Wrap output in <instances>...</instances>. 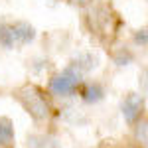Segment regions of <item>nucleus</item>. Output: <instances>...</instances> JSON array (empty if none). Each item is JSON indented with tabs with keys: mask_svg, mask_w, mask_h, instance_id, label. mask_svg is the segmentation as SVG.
Here are the masks:
<instances>
[{
	"mask_svg": "<svg viewBox=\"0 0 148 148\" xmlns=\"http://www.w3.org/2000/svg\"><path fill=\"white\" fill-rule=\"evenodd\" d=\"M36 30L32 24L28 22H0V44L4 47H16V46H26L34 42Z\"/></svg>",
	"mask_w": 148,
	"mask_h": 148,
	"instance_id": "obj_1",
	"label": "nucleus"
},
{
	"mask_svg": "<svg viewBox=\"0 0 148 148\" xmlns=\"http://www.w3.org/2000/svg\"><path fill=\"white\" fill-rule=\"evenodd\" d=\"M79 81H81V73L69 65V67H65L59 75H56V77L51 79L49 87H51V91L56 93V95L67 97V95H71V93L77 89Z\"/></svg>",
	"mask_w": 148,
	"mask_h": 148,
	"instance_id": "obj_2",
	"label": "nucleus"
},
{
	"mask_svg": "<svg viewBox=\"0 0 148 148\" xmlns=\"http://www.w3.org/2000/svg\"><path fill=\"white\" fill-rule=\"evenodd\" d=\"M20 99H22V105L26 107V111L32 114L34 119H46L47 116V105L46 101L38 95L36 91H24L20 95Z\"/></svg>",
	"mask_w": 148,
	"mask_h": 148,
	"instance_id": "obj_3",
	"label": "nucleus"
},
{
	"mask_svg": "<svg viewBox=\"0 0 148 148\" xmlns=\"http://www.w3.org/2000/svg\"><path fill=\"white\" fill-rule=\"evenodd\" d=\"M97 65H99V56H97V53H93V51H83V53H77V56L71 59V67L77 69L79 73L93 71Z\"/></svg>",
	"mask_w": 148,
	"mask_h": 148,
	"instance_id": "obj_4",
	"label": "nucleus"
},
{
	"mask_svg": "<svg viewBox=\"0 0 148 148\" xmlns=\"http://www.w3.org/2000/svg\"><path fill=\"white\" fill-rule=\"evenodd\" d=\"M140 109H142V99L138 95H128L123 105H121V111H123V116H125L128 123H134L140 114Z\"/></svg>",
	"mask_w": 148,
	"mask_h": 148,
	"instance_id": "obj_5",
	"label": "nucleus"
},
{
	"mask_svg": "<svg viewBox=\"0 0 148 148\" xmlns=\"http://www.w3.org/2000/svg\"><path fill=\"white\" fill-rule=\"evenodd\" d=\"M103 97H105V91H103L101 85H89L85 89V93H83L85 103H99V101H103Z\"/></svg>",
	"mask_w": 148,
	"mask_h": 148,
	"instance_id": "obj_6",
	"label": "nucleus"
},
{
	"mask_svg": "<svg viewBox=\"0 0 148 148\" xmlns=\"http://www.w3.org/2000/svg\"><path fill=\"white\" fill-rule=\"evenodd\" d=\"M14 138V126L8 119H0V144H8Z\"/></svg>",
	"mask_w": 148,
	"mask_h": 148,
	"instance_id": "obj_7",
	"label": "nucleus"
},
{
	"mask_svg": "<svg viewBox=\"0 0 148 148\" xmlns=\"http://www.w3.org/2000/svg\"><path fill=\"white\" fill-rule=\"evenodd\" d=\"M134 40H136V44H140V46H146V32L140 30V32L134 36Z\"/></svg>",
	"mask_w": 148,
	"mask_h": 148,
	"instance_id": "obj_8",
	"label": "nucleus"
},
{
	"mask_svg": "<svg viewBox=\"0 0 148 148\" xmlns=\"http://www.w3.org/2000/svg\"><path fill=\"white\" fill-rule=\"evenodd\" d=\"M136 136L142 140V142H146V125L142 123V125L138 126V130H136Z\"/></svg>",
	"mask_w": 148,
	"mask_h": 148,
	"instance_id": "obj_9",
	"label": "nucleus"
},
{
	"mask_svg": "<svg viewBox=\"0 0 148 148\" xmlns=\"http://www.w3.org/2000/svg\"><path fill=\"white\" fill-rule=\"evenodd\" d=\"M128 59H130V56H121V57H116V63H119V65H126Z\"/></svg>",
	"mask_w": 148,
	"mask_h": 148,
	"instance_id": "obj_10",
	"label": "nucleus"
},
{
	"mask_svg": "<svg viewBox=\"0 0 148 148\" xmlns=\"http://www.w3.org/2000/svg\"><path fill=\"white\" fill-rule=\"evenodd\" d=\"M71 2H75V4H85V2H89V0H71Z\"/></svg>",
	"mask_w": 148,
	"mask_h": 148,
	"instance_id": "obj_11",
	"label": "nucleus"
}]
</instances>
